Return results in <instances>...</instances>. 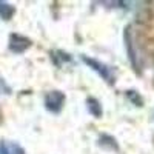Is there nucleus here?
Here are the masks:
<instances>
[{
  "label": "nucleus",
  "mask_w": 154,
  "mask_h": 154,
  "mask_svg": "<svg viewBox=\"0 0 154 154\" xmlns=\"http://www.w3.org/2000/svg\"><path fill=\"white\" fill-rule=\"evenodd\" d=\"M83 59V62L85 63H88L89 66H91L96 72H99L103 79L108 82V83H112L114 82V72H112V69L109 68V66H106V65H103L102 62H97V60H94V59H89V57H82Z\"/></svg>",
  "instance_id": "f257e3e1"
},
{
  "label": "nucleus",
  "mask_w": 154,
  "mask_h": 154,
  "mask_svg": "<svg viewBox=\"0 0 154 154\" xmlns=\"http://www.w3.org/2000/svg\"><path fill=\"white\" fill-rule=\"evenodd\" d=\"M63 102H65V96L60 91H51L45 96V106L51 112H59L63 106Z\"/></svg>",
  "instance_id": "f03ea898"
},
{
  "label": "nucleus",
  "mask_w": 154,
  "mask_h": 154,
  "mask_svg": "<svg viewBox=\"0 0 154 154\" xmlns=\"http://www.w3.org/2000/svg\"><path fill=\"white\" fill-rule=\"evenodd\" d=\"M29 46H31V40L26 37L19 35V34H12L9 37V49L14 51V53H23Z\"/></svg>",
  "instance_id": "7ed1b4c3"
},
{
  "label": "nucleus",
  "mask_w": 154,
  "mask_h": 154,
  "mask_svg": "<svg viewBox=\"0 0 154 154\" xmlns=\"http://www.w3.org/2000/svg\"><path fill=\"white\" fill-rule=\"evenodd\" d=\"M86 105H88V109H89V112H91L93 116H96V117H100V116H102V108H100L99 100L89 97L86 100Z\"/></svg>",
  "instance_id": "20e7f679"
},
{
  "label": "nucleus",
  "mask_w": 154,
  "mask_h": 154,
  "mask_svg": "<svg viewBox=\"0 0 154 154\" xmlns=\"http://www.w3.org/2000/svg\"><path fill=\"white\" fill-rule=\"evenodd\" d=\"M14 14V6H11L6 2H0V17L3 20H9Z\"/></svg>",
  "instance_id": "39448f33"
},
{
  "label": "nucleus",
  "mask_w": 154,
  "mask_h": 154,
  "mask_svg": "<svg viewBox=\"0 0 154 154\" xmlns=\"http://www.w3.org/2000/svg\"><path fill=\"white\" fill-rule=\"evenodd\" d=\"M2 148H3L5 154H25V151L17 143H6V142H3Z\"/></svg>",
  "instance_id": "423d86ee"
},
{
  "label": "nucleus",
  "mask_w": 154,
  "mask_h": 154,
  "mask_svg": "<svg viewBox=\"0 0 154 154\" xmlns=\"http://www.w3.org/2000/svg\"><path fill=\"white\" fill-rule=\"evenodd\" d=\"M0 154H5V152H3V149H2V145H0Z\"/></svg>",
  "instance_id": "0eeeda50"
}]
</instances>
